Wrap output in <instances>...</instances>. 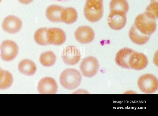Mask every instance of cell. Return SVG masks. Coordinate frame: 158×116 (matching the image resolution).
I'll return each instance as SVG.
<instances>
[{"label": "cell", "mask_w": 158, "mask_h": 116, "mask_svg": "<svg viewBox=\"0 0 158 116\" xmlns=\"http://www.w3.org/2000/svg\"><path fill=\"white\" fill-rule=\"evenodd\" d=\"M134 51L131 49L127 48L120 49L116 54L115 61L116 64L123 68H129V60Z\"/></svg>", "instance_id": "4fadbf2b"}, {"label": "cell", "mask_w": 158, "mask_h": 116, "mask_svg": "<svg viewBox=\"0 0 158 116\" xmlns=\"http://www.w3.org/2000/svg\"><path fill=\"white\" fill-rule=\"evenodd\" d=\"M56 56L52 51L43 53L40 55V60L42 65L45 67H50L55 63Z\"/></svg>", "instance_id": "44dd1931"}, {"label": "cell", "mask_w": 158, "mask_h": 116, "mask_svg": "<svg viewBox=\"0 0 158 116\" xmlns=\"http://www.w3.org/2000/svg\"><path fill=\"white\" fill-rule=\"evenodd\" d=\"M59 0V1H62V0Z\"/></svg>", "instance_id": "4316f807"}, {"label": "cell", "mask_w": 158, "mask_h": 116, "mask_svg": "<svg viewBox=\"0 0 158 116\" xmlns=\"http://www.w3.org/2000/svg\"><path fill=\"white\" fill-rule=\"evenodd\" d=\"M99 67V63L96 58L89 56L82 60L80 65V69L84 76L91 77L97 73Z\"/></svg>", "instance_id": "8992f818"}, {"label": "cell", "mask_w": 158, "mask_h": 116, "mask_svg": "<svg viewBox=\"0 0 158 116\" xmlns=\"http://www.w3.org/2000/svg\"><path fill=\"white\" fill-rule=\"evenodd\" d=\"M111 11H118L127 13L129 9L128 3L126 0H112L110 4Z\"/></svg>", "instance_id": "d6986e66"}, {"label": "cell", "mask_w": 158, "mask_h": 116, "mask_svg": "<svg viewBox=\"0 0 158 116\" xmlns=\"http://www.w3.org/2000/svg\"><path fill=\"white\" fill-rule=\"evenodd\" d=\"M22 3L28 4L31 2L33 0H18Z\"/></svg>", "instance_id": "cb8c5ba5"}, {"label": "cell", "mask_w": 158, "mask_h": 116, "mask_svg": "<svg viewBox=\"0 0 158 116\" xmlns=\"http://www.w3.org/2000/svg\"><path fill=\"white\" fill-rule=\"evenodd\" d=\"M76 38L81 43L85 44L92 41L94 38V34L93 29L86 26L79 27L75 33Z\"/></svg>", "instance_id": "7c38bea8"}, {"label": "cell", "mask_w": 158, "mask_h": 116, "mask_svg": "<svg viewBox=\"0 0 158 116\" xmlns=\"http://www.w3.org/2000/svg\"><path fill=\"white\" fill-rule=\"evenodd\" d=\"M3 70L2 69H1L0 67V77L2 75V72L3 71Z\"/></svg>", "instance_id": "d4e9b609"}, {"label": "cell", "mask_w": 158, "mask_h": 116, "mask_svg": "<svg viewBox=\"0 0 158 116\" xmlns=\"http://www.w3.org/2000/svg\"><path fill=\"white\" fill-rule=\"evenodd\" d=\"M148 63V59L144 54L135 51L131 55L128 61L129 68L137 70L144 69Z\"/></svg>", "instance_id": "ba28073f"}, {"label": "cell", "mask_w": 158, "mask_h": 116, "mask_svg": "<svg viewBox=\"0 0 158 116\" xmlns=\"http://www.w3.org/2000/svg\"><path fill=\"white\" fill-rule=\"evenodd\" d=\"M18 69L22 73L30 76L35 74L36 68L33 61L29 59H25L19 62L18 65Z\"/></svg>", "instance_id": "e0dca14e"}, {"label": "cell", "mask_w": 158, "mask_h": 116, "mask_svg": "<svg viewBox=\"0 0 158 116\" xmlns=\"http://www.w3.org/2000/svg\"><path fill=\"white\" fill-rule=\"evenodd\" d=\"M22 24L19 18L14 16L10 15L4 19L2 26L5 31L10 33L14 34L20 30Z\"/></svg>", "instance_id": "8fae6325"}, {"label": "cell", "mask_w": 158, "mask_h": 116, "mask_svg": "<svg viewBox=\"0 0 158 116\" xmlns=\"http://www.w3.org/2000/svg\"><path fill=\"white\" fill-rule=\"evenodd\" d=\"M48 29L51 44L59 45L64 42L66 39V35L62 30L57 28Z\"/></svg>", "instance_id": "9a60e30c"}, {"label": "cell", "mask_w": 158, "mask_h": 116, "mask_svg": "<svg viewBox=\"0 0 158 116\" xmlns=\"http://www.w3.org/2000/svg\"><path fill=\"white\" fill-rule=\"evenodd\" d=\"M62 58L66 64L74 65L79 62L81 58V55L80 51L76 47L69 46L64 49Z\"/></svg>", "instance_id": "30bf717a"}, {"label": "cell", "mask_w": 158, "mask_h": 116, "mask_svg": "<svg viewBox=\"0 0 158 116\" xmlns=\"http://www.w3.org/2000/svg\"><path fill=\"white\" fill-rule=\"evenodd\" d=\"M37 88L41 94H54L57 91L58 87L53 79L46 77L42 79L39 81Z\"/></svg>", "instance_id": "9c48e42d"}, {"label": "cell", "mask_w": 158, "mask_h": 116, "mask_svg": "<svg viewBox=\"0 0 158 116\" xmlns=\"http://www.w3.org/2000/svg\"><path fill=\"white\" fill-rule=\"evenodd\" d=\"M103 10L102 0H87L84 9V15L89 21L96 22L102 17Z\"/></svg>", "instance_id": "7a4b0ae2"}, {"label": "cell", "mask_w": 158, "mask_h": 116, "mask_svg": "<svg viewBox=\"0 0 158 116\" xmlns=\"http://www.w3.org/2000/svg\"><path fill=\"white\" fill-rule=\"evenodd\" d=\"M129 36L131 40L134 43L139 45L146 43L148 41L150 36L143 34L134 25L130 29Z\"/></svg>", "instance_id": "2e32d148"}, {"label": "cell", "mask_w": 158, "mask_h": 116, "mask_svg": "<svg viewBox=\"0 0 158 116\" xmlns=\"http://www.w3.org/2000/svg\"><path fill=\"white\" fill-rule=\"evenodd\" d=\"M0 49L1 57L5 61L12 60L16 57L18 53V45L11 40H6L2 42Z\"/></svg>", "instance_id": "5b68a950"}, {"label": "cell", "mask_w": 158, "mask_h": 116, "mask_svg": "<svg viewBox=\"0 0 158 116\" xmlns=\"http://www.w3.org/2000/svg\"><path fill=\"white\" fill-rule=\"evenodd\" d=\"M13 78L9 71L3 70L0 78V89H4L9 88L12 84Z\"/></svg>", "instance_id": "7402d4cb"}, {"label": "cell", "mask_w": 158, "mask_h": 116, "mask_svg": "<svg viewBox=\"0 0 158 116\" xmlns=\"http://www.w3.org/2000/svg\"><path fill=\"white\" fill-rule=\"evenodd\" d=\"M126 13L118 11H111L107 18V22L112 29L119 30L123 28L126 22Z\"/></svg>", "instance_id": "52a82bcc"}, {"label": "cell", "mask_w": 158, "mask_h": 116, "mask_svg": "<svg viewBox=\"0 0 158 116\" xmlns=\"http://www.w3.org/2000/svg\"><path fill=\"white\" fill-rule=\"evenodd\" d=\"M156 18L153 15L146 11L137 16L134 25L143 34L150 36L156 29Z\"/></svg>", "instance_id": "6da1fadb"}, {"label": "cell", "mask_w": 158, "mask_h": 116, "mask_svg": "<svg viewBox=\"0 0 158 116\" xmlns=\"http://www.w3.org/2000/svg\"><path fill=\"white\" fill-rule=\"evenodd\" d=\"M158 8V0H152L151 3L147 8L146 11L152 13L157 18Z\"/></svg>", "instance_id": "603a6c76"}, {"label": "cell", "mask_w": 158, "mask_h": 116, "mask_svg": "<svg viewBox=\"0 0 158 116\" xmlns=\"http://www.w3.org/2000/svg\"><path fill=\"white\" fill-rule=\"evenodd\" d=\"M64 8L57 5H52L49 6L46 10L47 18L53 22L63 21V14Z\"/></svg>", "instance_id": "5bb4252c"}, {"label": "cell", "mask_w": 158, "mask_h": 116, "mask_svg": "<svg viewBox=\"0 0 158 116\" xmlns=\"http://www.w3.org/2000/svg\"><path fill=\"white\" fill-rule=\"evenodd\" d=\"M34 38L39 45H45L51 44L48 29L42 28L38 29L35 34Z\"/></svg>", "instance_id": "ac0fdd59"}, {"label": "cell", "mask_w": 158, "mask_h": 116, "mask_svg": "<svg viewBox=\"0 0 158 116\" xmlns=\"http://www.w3.org/2000/svg\"><path fill=\"white\" fill-rule=\"evenodd\" d=\"M77 18V13L74 8L68 7L64 9L62 20L64 23L67 24L72 23L76 20Z\"/></svg>", "instance_id": "ffe728a7"}, {"label": "cell", "mask_w": 158, "mask_h": 116, "mask_svg": "<svg viewBox=\"0 0 158 116\" xmlns=\"http://www.w3.org/2000/svg\"><path fill=\"white\" fill-rule=\"evenodd\" d=\"M60 79V84L64 88L71 90L77 88L80 85L81 76L78 71L69 68L64 70L62 73Z\"/></svg>", "instance_id": "3957f363"}, {"label": "cell", "mask_w": 158, "mask_h": 116, "mask_svg": "<svg viewBox=\"0 0 158 116\" xmlns=\"http://www.w3.org/2000/svg\"><path fill=\"white\" fill-rule=\"evenodd\" d=\"M1 1H2V0H0V3L1 2Z\"/></svg>", "instance_id": "484cf974"}, {"label": "cell", "mask_w": 158, "mask_h": 116, "mask_svg": "<svg viewBox=\"0 0 158 116\" xmlns=\"http://www.w3.org/2000/svg\"><path fill=\"white\" fill-rule=\"evenodd\" d=\"M138 85L139 89L143 92L148 94L152 93L158 89V80L152 74H146L139 78Z\"/></svg>", "instance_id": "277c9868"}]
</instances>
